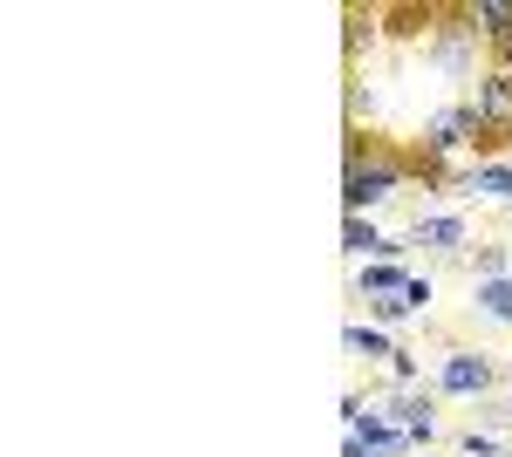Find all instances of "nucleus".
Here are the masks:
<instances>
[{"label": "nucleus", "instance_id": "nucleus-1", "mask_svg": "<svg viewBox=\"0 0 512 457\" xmlns=\"http://www.w3.org/2000/svg\"><path fill=\"white\" fill-rule=\"evenodd\" d=\"M403 185H417V164L390 144H362L349 137V157H342V205H349L355 219H369L376 205H390Z\"/></svg>", "mask_w": 512, "mask_h": 457}, {"label": "nucleus", "instance_id": "nucleus-2", "mask_svg": "<svg viewBox=\"0 0 512 457\" xmlns=\"http://www.w3.org/2000/svg\"><path fill=\"white\" fill-rule=\"evenodd\" d=\"M431 389L437 396H451V403H485L492 389H499V362L485 355V348H437V369H431Z\"/></svg>", "mask_w": 512, "mask_h": 457}, {"label": "nucleus", "instance_id": "nucleus-3", "mask_svg": "<svg viewBox=\"0 0 512 457\" xmlns=\"http://www.w3.org/2000/svg\"><path fill=\"white\" fill-rule=\"evenodd\" d=\"M437 403H444V396H437L431 382H424V389H383V396H376V410H383V417H390L396 430L417 444V451L444 437V417H437Z\"/></svg>", "mask_w": 512, "mask_h": 457}, {"label": "nucleus", "instance_id": "nucleus-4", "mask_svg": "<svg viewBox=\"0 0 512 457\" xmlns=\"http://www.w3.org/2000/svg\"><path fill=\"white\" fill-rule=\"evenodd\" d=\"M458 205H512V157H472V171L451 191Z\"/></svg>", "mask_w": 512, "mask_h": 457}, {"label": "nucleus", "instance_id": "nucleus-5", "mask_svg": "<svg viewBox=\"0 0 512 457\" xmlns=\"http://www.w3.org/2000/svg\"><path fill=\"white\" fill-rule=\"evenodd\" d=\"M403 246H410V232H383L376 219H342V253H349L355 267H369V260H403Z\"/></svg>", "mask_w": 512, "mask_h": 457}, {"label": "nucleus", "instance_id": "nucleus-6", "mask_svg": "<svg viewBox=\"0 0 512 457\" xmlns=\"http://www.w3.org/2000/svg\"><path fill=\"white\" fill-rule=\"evenodd\" d=\"M410 246H431V253H472V226H465V212H417L410 219Z\"/></svg>", "mask_w": 512, "mask_h": 457}, {"label": "nucleus", "instance_id": "nucleus-7", "mask_svg": "<svg viewBox=\"0 0 512 457\" xmlns=\"http://www.w3.org/2000/svg\"><path fill=\"white\" fill-rule=\"evenodd\" d=\"M451 14H458V28H472L485 48H492V41L512 28V0H458Z\"/></svg>", "mask_w": 512, "mask_h": 457}, {"label": "nucleus", "instance_id": "nucleus-8", "mask_svg": "<svg viewBox=\"0 0 512 457\" xmlns=\"http://www.w3.org/2000/svg\"><path fill=\"white\" fill-rule=\"evenodd\" d=\"M342 348H349L355 362H376V369H383L403 342H390V335H383V328H369V321H349V328H342Z\"/></svg>", "mask_w": 512, "mask_h": 457}, {"label": "nucleus", "instance_id": "nucleus-9", "mask_svg": "<svg viewBox=\"0 0 512 457\" xmlns=\"http://www.w3.org/2000/svg\"><path fill=\"white\" fill-rule=\"evenodd\" d=\"M465 267H472V287L478 280H512V246L506 239H478L472 253H465Z\"/></svg>", "mask_w": 512, "mask_h": 457}, {"label": "nucleus", "instance_id": "nucleus-10", "mask_svg": "<svg viewBox=\"0 0 512 457\" xmlns=\"http://www.w3.org/2000/svg\"><path fill=\"white\" fill-rule=\"evenodd\" d=\"M472 314L492 328H512V280H478L472 287Z\"/></svg>", "mask_w": 512, "mask_h": 457}, {"label": "nucleus", "instance_id": "nucleus-11", "mask_svg": "<svg viewBox=\"0 0 512 457\" xmlns=\"http://www.w3.org/2000/svg\"><path fill=\"white\" fill-rule=\"evenodd\" d=\"M396 287H410L403 260H369V267H355V294H362V301H376V294H396Z\"/></svg>", "mask_w": 512, "mask_h": 457}, {"label": "nucleus", "instance_id": "nucleus-12", "mask_svg": "<svg viewBox=\"0 0 512 457\" xmlns=\"http://www.w3.org/2000/svg\"><path fill=\"white\" fill-rule=\"evenodd\" d=\"M376 21L383 14H369V7H349V76H362V48H376Z\"/></svg>", "mask_w": 512, "mask_h": 457}, {"label": "nucleus", "instance_id": "nucleus-13", "mask_svg": "<svg viewBox=\"0 0 512 457\" xmlns=\"http://www.w3.org/2000/svg\"><path fill=\"white\" fill-rule=\"evenodd\" d=\"M410 280H417V273H410ZM410 314H417V307H410V287H396V294H376V301H369V321H410Z\"/></svg>", "mask_w": 512, "mask_h": 457}, {"label": "nucleus", "instance_id": "nucleus-14", "mask_svg": "<svg viewBox=\"0 0 512 457\" xmlns=\"http://www.w3.org/2000/svg\"><path fill=\"white\" fill-rule=\"evenodd\" d=\"M458 451H465V457H506V444H499V430H478V423H472V430L458 437Z\"/></svg>", "mask_w": 512, "mask_h": 457}, {"label": "nucleus", "instance_id": "nucleus-15", "mask_svg": "<svg viewBox=\"0 0 512 457\" xmlns=\"http://www.w3.org/2000/svg\"><path fill=\"white\" fill-rule=\"evenodd\" d=\"M506 410H512V403H506Z\"/></svg>", "mask_w": 512, "mask_h": 457}]
</instances>
